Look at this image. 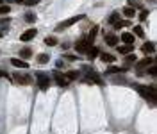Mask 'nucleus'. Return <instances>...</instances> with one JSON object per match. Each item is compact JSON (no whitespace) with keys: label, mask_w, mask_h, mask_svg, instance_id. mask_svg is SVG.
<instances>
[{"label":"nucleus","mask_w":157,"mask_h":134,"mask_svg":"<svg viewBox=\"0 0 157 134\" xmlns=\"http://www.w3.org/2000/svg\"><path fill=\"white\" fill-rule=\"evenodd\" d=\"M129 6H137V7H139V2H137V0H130Z\"/></svg>","instance_id":"obj_37"},{"label":"nucleus","mask_w":157,"mask_h":134,"mask_svg":"<svg viewBox=\"0 0 157 134\" xmlns=\"http://www.w3.org/2000/svg\"><path fill=\"white\" fill-rule=\"evenodd\" d=\"M134 50V47L132 45H121V47H118V52L121 54V56H125V54H129V52Z\"/></svg>","instance_id":"obj_20"},{"label":"nucleus","mask_w":157,"mask_h":134,"mask_svg":"<svg viewBox=\"0 0 157 134\" xmlns=\"http://www.w3.org/2000/svg\"><path fill=\"white\" fill-rule=\"evenodd\" d=\"M147 75H152V77H155L157 75V64L155 63H152V64L147 68Z\"/></svg>","instance_id":"obj_22"},{"label":"nucleus","mask_w":157,"mask_h":134,"mask_svg":"<svg viewBox=\"0 0 157 134\" xmlns=\"http://www.w3.org/2000/svg\"><path fill=\"white\" fill-rule=\"evenodd\" d=\"M9 21H11L9 16H6V18H0V32H2V31H7V29H9Z\"/></svg>","instance_id":"obj_18"},{"label":"nucleus","mask_w":157,"mask_h":134,"mask_svg":"<svg viewBox=\"0 0 157 134\" xmlns=\"http://www.w3.org/2000/svg\"><path fill=\"white\" fill-rule=\"evenodd\" d=\"M25 21H27V23H34V21H36V14L31 13V11H29V13H25Z\"/></svg>","instance_id":"obj_24"},{"label":"nucleus","mask_w":157,"mask_h":134,"mask_svg":"<svg viewBox=\"0 0 157 134\" xmlns=\"http://www.w3.org/2000/svg\"><path fill=\"white\" fill-rule=\"evenodd\" d=\"M104 40H105V43H107L109 47H116V45H118V41H120V38H118L116 34H105Z\"/></svg>","instance_id":"obj_11"},{"label":"nucleus","mask_w":157,"mask_h":134,"mask_svg":"<svg viewBox=\"0 0 157 134\" xmlns=\"http://www.w3.org/2000/svg\"><path fill=\"white\" fill-rule=\"evenodd\" d=\"M29 57H32V48H29V47L21 48L20 50V59H29Z\"/></svg>","instance_id":"obj_17"},{"label":"nucleus","mask_w":157,"mask_h":134,"mask_svg":"<svg viewBox=\"0 0 157 134\" xmlns=\"http://www.w3.org/2000/svg\"><path fill=\"white\" fill-rule=\"evenodd\" d=\"M136 90L139 91V95L143 98H147L152 105H155V86H150L148 88V86H143V84H137Z\"/></svg>","instance_id":"obj_1"},{"label":"nucleus","mask_w":157,"mask_h":134,"mask_svg":"<svg viewBox=\"0 0 157 134\" xmlns=\"http://www.w3.org/2000/svg\"><path fill=\"white\" fill-rule=\"evenodd\" d=\"M136 61H137V57L134 56V54H130V52L125 54V63H136Z\"/></svg>","instance_id":"obj_27"},{"label":"nucleus","mask_w":157,"mask_h":134,"mask_svg":"<svg viewBox=\"0 0 157 134\" xmlns=\"http://www.w3.org/2000/svg\"><path fill=\"white\" fill-rule=\"evenodd\" d=\"M118 72H125V68H118V66H109L107 73H118Z\"/></svg>","instance_id":"obj_28"},{"label":"nucleus","mask_w":157,"mask_h":134,"mask_svg":"<svg viewBox=\"0 0 157 134\" xmlns=\"http://www.w3.org/2000/svg\"><path fill=\"white\" fill-rule=\"evenodd\" d=\"M134 34L139 36V38H143V34H145V32H143V27H141V25H136V27H134Z\"/></svg>","instance_id":"obj_29"},{"label":"nucleus","mask_w":157,"mask_h":134,"mask_svg":"<svg viewBox=\"0 0 157 134\" xmlns=\"http://www.w3.org/2000/svg\"><path fill=\"white\" fill-rule=\"evenodd\" d=\"M121 41L125 45H134V34L132 32H123L121 34Z\"/></svg>","instance_id":"obj_14"},{"label":"nucleus","mask_w":157,"mask_h":134,"mask_svg":"<svg viewBox=\"0 0 157 134\" xmlns=\"http://www.w3.org/2000/svg\"><path fill=\"white\" fill-rule=\"evenodd\" d=\"M36 61L39 63V64H47V63L50 61V56H48V54H39V56L36 57Z\"/></svg>","instance_id":"obj_21"},{"label":"nucleus","mask_w":157,"mask_h":134,"mask_svg":"<svg viewBox=\"0 0 157 134\" xmlns=\"http://www.w3.org/2000/svg\"><path fill=\"white\" fill-rule=\"evenodd\" d=\"M9 11H11V7H7V6H2V4H0V16H4V14H7Z\"/></svg>","instance_id":"obj_30"},{"label":"nucleus","mask_w":157,"mask_h":134,"mask_svg":"<svg viewBox=\"0 0 157 134\" xmlns=\"http://www.w3.org/2000/svg\"><path fill=\"white\" fill-rule=\"evenodd\" d=\"M113 25H114V29L116 31H118V29H121V27H123V23H121V21L118 20V21H114V23H113Z\"/></svg>","instance_id":"obj_34"},{"label":"nucleus","mask_w":157,"mask_h":134,"mask_svg":"<svg viewBox=\"0 0 157 134\" xmlns=\"http://www.w3.org/2000/svg\"><path fill=\"white\" fill-rule=\"evenodd\" d=\"M136 63H137V64H136V72H143L145 68H148L152 63H155V61H154L150 56H147L145 59H141V61H136Z\"/></svg>","instance_id":"obj_7"},{"label":"nucleus","mask_w":157,"mask_h":134,"mask_svg":"<svg viewBox=\"0 0 157 134\" xmlns=\"http://www.w3.org/2000/svg\"><path fill=\"white\" fill-rule=\"evenodd\" d=\"M64 77H66L68 81H77V79L80 77V73L77 72V70H70V72H66V73H64Z\"/></svg>","instance_id":"obj_16"},{"label":"nucleus","mask_w":157,"mask_h":134,"mask_svg":"<svg viewBox=\"0 0 157 134\" xmlns=\"http://www.w3.org/2000/svg\"><path fill=\"white\" fill-rule=\"evenodd\" d=\"M64 59H66V61H75V59H77V56H73V54H66V56H64Z\"/></svg>","instance_id":"obj_33"},{"label":"nucleus","mask_w":157,"mask_h":134,"mask_svg":"<svg viewBox=\"0 0 157 134\" xmlns=\"http://www.w3.org/2000/svg\"><path fill=\"white\" fill-rule=\"evenodd\" d=\"M147 16H148V11H147V9H145V11H141V14H139V20H141V21H145V20H147Z\"/></svg>","instance_id":"obj_32"},{"label":"nucleus","mask_w":157,"mask_h":134,"mask_svg":"<svg viewBox=\"0 0 157 134\" xmlns=\"http://www.w3.org/2000/svg\"><path fill=\"white\" fill-rule=\"evenodd\" d=\"M45 45H48V47H55V45H57V38H55V36H48V38H45Z\"/></svg>","instance_id":"obj_23"},{"label":"nucleus","mask_w":157,"mask_h":134,"mask_svg":"<svg viewBox=\"0 0 157 134\" xmlns=\"http://www.w3.org/2000/svg\"><path fill=\"white\" fill-rule=\"evenodd\" d=\"M91 45H93V43L89 41L88 38H82V40H79V41L75 43V50L79 52V54H86V52H88V48H89Z\"/></svg>","instance_id":"obj_4"},{"label":"nucleus","mask_w":157,"mask_h":134,"mask_svg":"<svg viewBox=\"0 0 157 134\" xmlns=\"http://www.w3.org/2000/svg\"><path fill=\"white\" fill-rule=\"evenodd\" d=\"M0 77H6V79H7V77H9V73L6 72V70H0Z\"/></svg>","instance_id":"obj_36"},{"label":"nucleus","mask_w":157,"mask_h":134,"mask_svg":"<svg viewBox=\"0 0 157 134\" xmlns=\"http://www.w3.org/2000/svg\"><path fill=\"white\" fill-rule=\"evenodd\" d=\"M36 84L41 91H47L50 88V79H48V73L43 72H36Z\"/></svg>","instance_id":"obj_2"},{"label":"nucleus","mask_w":157,"mask_h":134,"mask_svg":"<svg viewBox=\"0 0 157 134\" xmlns=\"http://www.w3.org/2000/svg\"><path fill=\"white\" fill-rule=\"evenodd\" d=\"M0 38H2V32H0Z\"/></svg>","instance_id":"obj_38"},{"label":"nucleus","mask_w":157,"mask_h":134,"mask_svg":"<svg viewBox=\"0 0 157 134\" xmlns=\"http://www.w3.org/2000/svg\"><path fill=\"white\" fill-rule=\"evenodd\" d=\"M54 77L57 79V84H59L61 88H66V86H68V79H66V77H64V73H61L59 70H55V72H54Z\"/></svg>","instance_id":"obj_9"},{"label":"nucleus","mask_w":157,"mask_h":134,"mask_svg":"<svg viewBox=\"0 0 157 134\" xmlns=\"http://www.w3.org/2000/svg\"><path fill=\"white\" fill-rule=\"evenodd\" d=\"M84 82H95V84H98V86H102V84H104V81H102V77H100V75H98V73H95L93 70H89V72H88V75H86V77H84Z\"/></svg>","instance_id":"obj_5"},{"label":"nucleus","mask_w":157,"mask_h":134,"mask_svg":"<svg viewBox=\"0 0 157 134\" xmlns=\"http://www.w3.org/2000/svg\"><path fill=\"white\" fill-rule=\"evenodd\" d=\"M23 2H25V6H38L41 0H23Z\"/></svg>","instance_id":"obj_31"},{"label":"nucleus","mask_w":157,"mask_h":134,"mask_svg":"<svg viewBox=\"0 0 157 134\" xmlns=\"http://www.w3.org/2000/svg\"><path fill=\"white\" fill-rule=\"evenodd\" d=\"M13 79L16 84H21V86H27V84H32V77L31 75H21V73H13Z\"/></svg>","instance_id":"obj_6"},{"label":"nucleus","mask_w":157,"mask_h":134,"mask_svg":"<svg viewBox=\"0 0 157 134\" xmlns=\"http://www.w3.org/2000/svg\"><path fill=\"white\" fill-rule=\"evenodd\" d=\"M123 16L129 18V20L134 18V16H136V9H134V7H125V9H123Z\"/></svg>","instance_id":"obj_19"},{"label":"nucleus","mask_w":157,"mask_h":134,"mask_svg":"<svg viewBox=\"0 0 157 134\" xmlns=\"http://www.w3.org/2000/svg\"><path fill=\"white\" fill-rule=\"evenodd\" d=\"M96 34H98V27H93V29H91V32H89V36H88V40L93 43L95 38H96Z\"/></svg>","instance_id":"obj_26"},{"label":"nucleus","mask_w":157,"mask_h":134,"mask_svg":"<svg viewBox=\"0 0 157 134\" xmlns=\"http://www.w3.org/2000/svg\"><path fill=\"white\" fill-rule=\"evenodd\" d=\"M98 57H100V61L102 63H114L116 61L114 56H113V54H107V52H100Z\"/></svg>","instance_id":"obj_12"},{"label":"nucleus","mask_w":157,"mask_h":134,"mask_svg":"<svg viewBox=\"0 0 157 134\" xmlns=\"http://www.w3.org/2000/svg\"><path fill=\"white\" fill-rule=\"evenodd\" d=\"M120 20V13H111L109 14V20H107V23H114V21Z\"/></svg>","instance_id":"obj_25"},{"label":"nucleus","mask_w":157,"mask_h":134,"mask_svg":"<svg viewBox=\"0 0 157 134\" xmlns=\"http://www.w3.org/2000/svg\"><path fill=\"white\" fill-rule=\"evenodd\" d=\"M11 64L16 66V68H27V66H29L27 61H25V59H20V57H13V59H11Z\"/></svg>","instance_id":"obj_13"},{"label":"nucleus","mask_w":157,"mask_h":134,"mask_svg":"<svg viewBox=\"0 0 157 134\" xmlns=\"http://www.w3.org/2000/svg\"><path fill=\"white\" fill-rule=\"evenodd\" d=\"M80 20H84V14L73 16V18H70V20H66V21H63V23H59V25L55 27V31H57V32H61V31H64V29H68L70 25H73V23H77V21H80Z\"/></svg>","instance_id":"obj_3"},{"label":"nucleus","mask_w":157,"mask_h":134,"mask_svg":"<svg viewBox=\"0 0 157 134\" xmlns=\"http://www.w3.org/2000/svg\"><path fill=\"white\" fill-rule=\"evenodd\" d=\"M86 54H88V57H89V59H95V57H98V54H100V48H98V47H89Z\"/></svg>","instance_id":"obj_15"},{"label":"nucleus","mask_w":157,"mask_h":134,"mask_svg":"<svg viewBox=\"0 0 157 134\" xmlns=\"http://www.w3.org/2000/svg\"><path fill=\"white\" fill-rule=\"evenodd\" d=\"M141 52H143L145 56H152V54L155 52V43H154V41L143 43V47H141Z\"/></svg>","instance_id":"obj_8"},{"label":"nucleus","mask_w":157,"mask_h":134,"mask_svg":"<svg viewBox=\"0 0 157 134\" xmlns=\"http://www.w3.org/2000/svg\"><path fill=\"white\" fill-rule=\"evenodd\" d=\"M55 66H57V68H63V66H64V61H63V59H59V61L55 63Z\"/></svg>","instance_id":"obj_35"},{"label":"nucleus","mask_w":157,"mask_h":134,"mask_svg":"<svg viewBox=\"0 0 157 134\" xmlns=\"http://www.w3.org/2000/svg\"><path fill=\"white\" fill-rule=\"evenodd\" d=\"M36 34H38V31H36V29H29V31H25L20 36V40H21V41H31V40H34V38H36Z\"/></svg>","instance_id":"obj_10"}]
</instances>
